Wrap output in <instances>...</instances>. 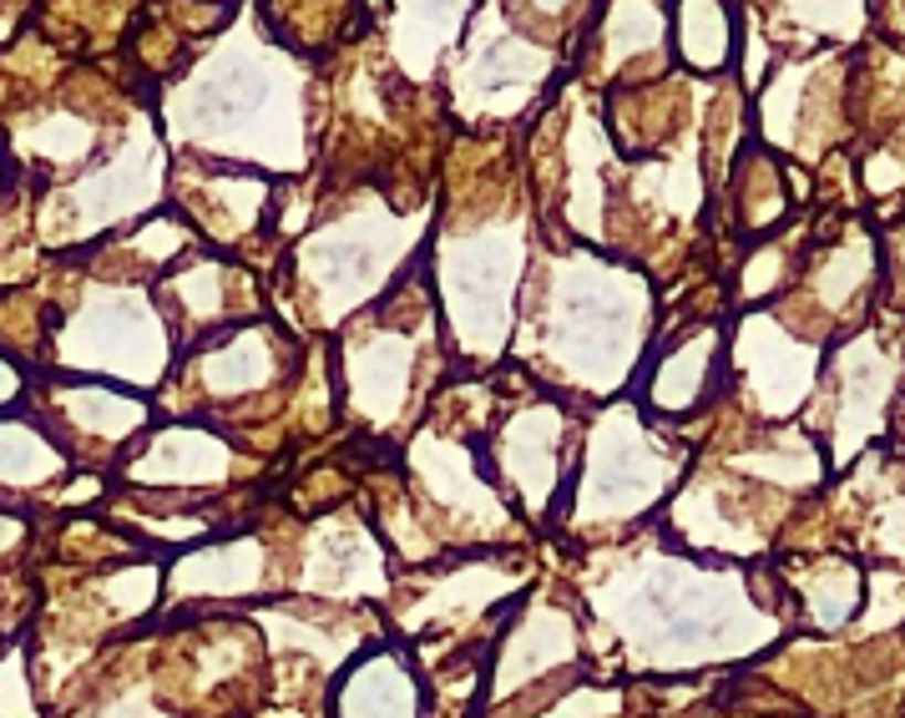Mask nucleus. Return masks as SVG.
Masks as SVG:
<instances>
[{
	"mask_svg": "<svg viewBox=\"0 0 905 718\" xmlns=\"http://www.w3.org/2000/svg\"><path fill=\"white\" fill-rule=\"evenodd\" d=\"M718 355H724V335H718L714 324L683 335L667 355H657L653 374H648V405L657 415H688V410H698L708 400V390H714Z\"/></svg>",
	"mask_w": 905,
	"mask_h": 718,
	"instance_id": "dca6fc26",
	"label": "nucleus"
},
{
	"mask_svg": "<svg viewBox=\"0 0 905 718\" xmlns=\"http://www.w3.org/2000/svg\"><path fill=\"white\" fill-rule=\"evenodd\" d=\"M172 188H178L172 198H178V213L188 218V228L213 243L249 239L253 228L263 223L269 203H274V192H269L263 178L208 168V157H182L172 168Z\"/></svg>",
	"mask_w": 905,
	"mask_h": 718,
	"instance_id": "f8f14e48",
	"label": "nucleus"
},
{
	"mask_svg": "<svg viewBox=\"0 0 905 718\" xmlns=\"http://www.w3.org/2000/svg\"><path fill=\"white\" fill-rule=\"evenodd\" d=\"M162 127L182 157L259 162L269 172L304 168V61L269 36L259 11L167 86Z\"/></svg>",
	"mask_w": 905,
	"mask_h": 718,
	"instance_id": "f257e3e1",
	"label": "nucleus"
},
{
	"mask_svg": "<svg viewBox=\"0 0 905 718\" xmlns=\"http://www.w3.org/2000/svg\"><path fill=\"white\" fill-rule=\"evenodd\" d=\"M294 365L298 355L278 324L243 319L223 335L203 339V349L188 359V380L203 405H239V400H253L259 390L278 384Z\"/></svg>",
	"mask_w": 905,
	"mask_h": 718,
	"instance_id": "9d476101",
	"label": "nucleus"
},
{
	"mask_svg": "<svg viewBox=\"0 0 905 718\" xmlns=\"http://www.w3.org/2000/svg\"><path fill=\"white\" fill-rule=\"evenodd\" d=\"M162 182H167V152H162V137L147 117H131V133L122 142V152H112V162L92 168L82 182L61 188V208H66V239H96L102 228L122 223V218H137L162 198Z\"/></svg>",
	"mask_w": 905,
	"mask_h": 718,
	"instance_id": "0eeeda50",
	"label": "nucleus"
},
{
	"mask_svg": "<svg viewBox=\"0 0 905 718\" xmlns=\"http://www.w3.org/2000/svg\"><path fill=\"white\" fill-rule=\"evenodd\" d=\"M648 335V284L622 264L572 253L541 274V319L532 314V349L582 384L608 395L638 370V345Z\"/></svg>",
	"mask_w": 905,
	"mask_h": 718,
	"instance_id": "f03ea898",
	"label": "nucleus"
},
{
	"mask_svg": "<svg viewBox=\"0 0 905 718\" xmlns=\"http://www.w3.org/2000/svg\"><path fill=\"white\" fill-rule=\"evenodd\" d=\"M430 314V309H425ZM425 314H390L375 309L370 324H359L345 335V359H339V384H345L349 415L370 420V425H390L400 420L410 400V380L420 365V345H425Z\"/></svg>",
	"mask_w": 905,
	"mask_h": 718,
	"instance_id": "423d86ee",
	"label": "nucleus"
},
{
	"mask_svg": "<svg viewBox=\"0 0 905 718\" xmlns=\"http://www.w3.org/2000/svg\"><path fill=\"white\" fill-rule=\"evenodd\" d=\"M25 390H31V374H25V365L0 349V415H6V410H21Z\"/></svg>",
	"mask_w": 905,
	"mask_h": 718,
	"instance_id": "4be33fe9",
	"label": "nucleus"
},
{
	"mask_svg": "<svg viewBox=\"0 0 905 718\" xmlns=\"http://www.w3.org/2000/svg\"><path fill=\"white\" fill-rule=\"evenodd\" d=\"M476 6L481 0H394L390 51L400 61V72H410L415 82L435 76V66L461 46Z\"/></svg>",
	"mask_w": 905,
	"mask_h": 718,
	"instance_id": "4468645a",
	"label": "nucleus"
},
{
	"mask_svg": "<svg viewBox=\"0 0 905 718\" xmlns=\"http://www.w3.org/2000/svg\"><path fill=\"white\" fill-rule=\"evenodd\" d=\"M339 714L345 718H420V683L410 678L406 658L385 647L380 658H365L359 668L345 673V688H339Z\"/></svg>",
	"mask_w": 905,
	"mask_h": 718,
	"instance_id": "f3484780",
	"label": "nucleus"
},
{
	"mask_svg": "<svg viewBox=\"0 0 905 718\" xmlns=\"http://www.w3.org/2000/svg\"><path fill=\"white\" fill-rule=\"evenodd\" d=\"M51 359L61 370L152 390L178 365V335L167 324L157 288L143 278H92L76 309L51 324Z\"/></svg>",
	"mask_w": 905,
	"mask_h": 718,
	"instance_id": "7ed1b4c3",
	"label": "nucleus"
},
{
	"mask_svg": "<svg viewBox=\"0 0 905 718\" xmlns=\"http://www.w3.org/2000/svg\"><path fill=\"white\" fill-rule=\"evenodd\" d=\"M36 420L61 441V451L72 455H122L127 445H137L147 435V420H152V400L131 395L127 384H107V380H41L36 384Z\"/></svg>",
	"mask_w": 905,
	"mask_h": 718,
	"instance_id": "6e6552de",
	"label": "nucleus"
},
{
	"mask_svg": "<svg viewBox=\"0 0 905 718\" xmlns=\"http://www.w3.org/2000/svg\"><path fill=\"white\" fill-rule=\"evenodd\" d=\"M561 451H567V405L557 395H536L491 431L486 471L491 481L501 476V486L536 516L561 486Z\"/></svg>",
	"mask_w": 905,
	"mask_h": 718,
	"instance_id": "1a4fd4ad",
	"label": "nucleus"
},
{
	"mask_svg": "<svg viewBox=\"0 0 905 718\" xmlns=\"http://www.w3.org/2000/svg\"><path fill=\"white\" fill-rule=\"evenodd\" d=\"M25 157H36V162H51V168H86L96 157V127L76 112H51L41 117L31 133L21 137Z\"/></svg>",
	"mask_w": 905,
	"mask_h": 718,
	"instance_id": "6ab92c4d",
	"label": "nucleus"
},
{
	"mask_svg": "<svg viewBox=\"0 0 905 718\" xmlns=\"http://www.w3.org/2000/svg\"><path fill=\"white\" fill-rule=\"evenodd\" d=\"M501 11H506V21L516 31H526L532 41L547 46L551 36H561L572 25V15L582 11V0H501Z\"/></svg>",
	"mask_w": 905,
	"mask_h": 718,
	"instance_id": "aec40b11",
	"label": "nucleus"
},
{
	"mask_svg": "<svg viewBox=\"0 0 905 718\" xmlns=\"http://www.w3.org/2000/svg\"><path fill=\"white\" fill-rule=\"evenodd\" d=\"M667 36H673L678 61L693 72H724L728 51H734L724 0H678V11L667 21Z\"/></svg>",
	"mask_w": 905,
	"mask_h": 718,
	"instance_id": "a211bd4d",
	"label": "nucleus"
},
{
	"mask_svg": "<svg viewBox=\"0 0 905 718\" xmlns=\"http://www.w3.org/2000/svg\"><path fill=\"white\" fill-rule=\"evenodd\" d=\"M420 243L415 218H390L380 203L359 208V213L334 218L329 228H319L314 239L298 243V268L309 284L314 319L319 324H345L365 299H375L394 274L400 258Z\"/></svg>",
	"mask_w": 905,
	"mask_h": 718,
	"instance_id": "20e7f679",
	"label": "nucleus"
},
{
	"mask_svg": "<svg viewBox=\"0 0 905 718\" xmlns=\"http://www.w3.org/2000/svg\"><path fill=\"white\" fill-rule=\"evenodd\" d=\"M243 455L233 451L223 431L208 425H162L147 431L143 441L131 445L122 476L131 486H152V492H213L239 481Z\"/></svg>",
	"mask_w": 905,
	"mask_h": 718,
	"instance_id": "9b49d317",
	"label": "nucleus"
},
{
	"mask_svg": "<svg viewBox=\"0 0 905 718\" xmlns=\"http://www.w3.org/2000/svg\"><path fill=\"white\" fill-rule=\"evenodd\" d=\"M0 718H36V688L25 668V647H11L0 658Z\"/></svg>",
	"mask_w": 905,
	"mask_h": 718,
	"instance_id": "412c9836",
	"label": "nucleus"
},
{
	"mask_svg": "<svg viewBox=\"0 0 905 718\" xmlns=\"http://www.w3.org/2000/svg\"><path fill=\"white\" fill-rule=\"evenodd\" d=\"M476 36H461L451 51V96L461 102L465 117L506 122L541 92L551 72V46L516 31L501 11V0H481V21L465 25Z\"/></svg>",
	"mask_w": 905,
	"mask_h": 718,
	"instance_id": "39448f33",
	"label": "nucleus"
},
{
	"mask_svg": "<svg viewBox=\"0 0 905 718\" xmlns=\"http://www.w3.org/2000/svg\"><path fill=\"white\" fill-rule=\"evenodd\" d=\"M61 476H72V455L61 441L25 410L0 415V501H25L36 492H51Z\"/></svg>",
	"mask_w": 905,
	"mask_h": 718,
	"instance_id": "2eb2a0df",
	"label": "nucleus"
},
{
	"mask_svg": "<svg viewBox=\"0 0 905 718\" xmlns=\"http://www.w3.org/2000/svg\"><path fill=\"white\" fill-rule=\"evenodd\" d=\"M667 51V15L663 0H608L602 15L587 31V66L592 76H618L622 86H638V76L663 66Z\"/></svg>",
	"mask_w": 905,
	"mask_h": 718,
	"instance_id": "ddd939ff",
	"label": "nucleus"
}]
</instances>
